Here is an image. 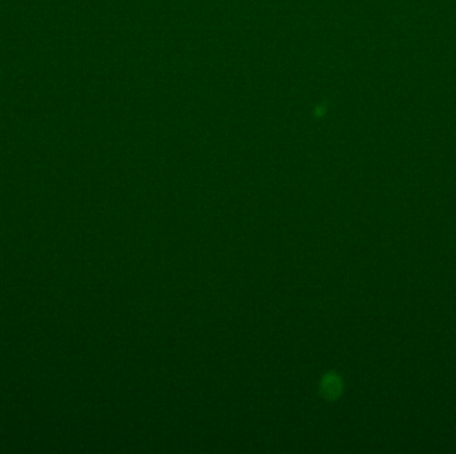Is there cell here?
Returning <instances> with one entry per match:
<instances>
[{"label":"cell","mask_w":456,"mask_h":454,"mask_svg":"<svg viewBox=\"0 0 456 454\" xmlns=\"http://www.w3.org/2000/svg\"><path fill=\"white\" fill-rule=\"evenodd\" d=\"M340 382L338 378H327L325 381V392L330 396H337L339 393Z\"/></svg>","instance_id":"cell-1"}]
</instances>
